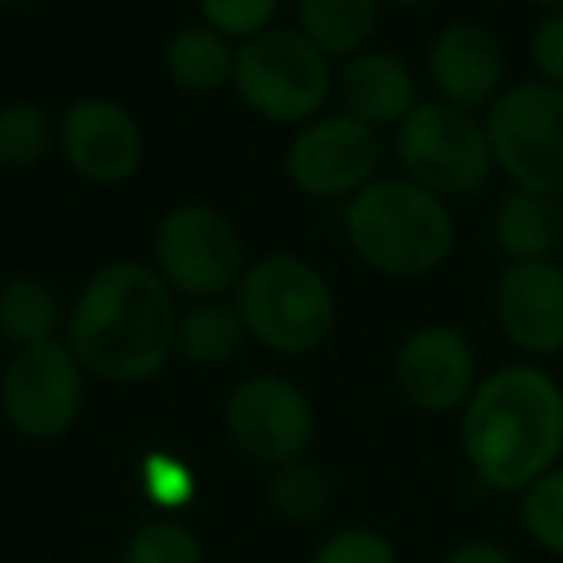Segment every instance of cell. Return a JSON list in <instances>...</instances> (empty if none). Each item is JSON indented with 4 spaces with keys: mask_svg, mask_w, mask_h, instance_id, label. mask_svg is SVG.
<instances>
[{
    "mask_svg": "<svg viewBox=\"0 0 563 563\" xmlns=\"http://www.w3.org/2000/svg\"><path fill=\"white\" fill-rule=\"evenodd\" d=\"M66 344L89 378L112 386L151 383L178 352L174 290L147 263H104L74 298Z\"/></svg>",
    "mask_w": 563,
    "mask_h": 563,
    "instance_id": "6da1fadb",
    "label": "cell"
},
{
    "mask_svg": "<svg viewBox=\"0 0 563 563\" xmlns=\"http://www.w3.org/2000/svg\"><path fill=\"white\" fill-rule=\"evenodd\" d=\"M460 448L486 490L517 498L563 463V383L529 360L483 375L460 409Z\"/></svg>",
    "mask_w": 563,
    "mask_h": 563,
    "instance_id": "7a4b0ae2",
    "label": "cell"
},
{
    "mask_svg": "<svg viewBox=\"0 0 563 563\" xmlns=\"http://www.w3.org/2000/svg\"><path fill=\"white\" fill-rule=\"evenodd\" d=\"M355 258L383 278H429L455 251V217L444 197L409 178H375L344 205Z\"/></svg>",
    "mask_w": 563,
    "mask_h": 563,
    "instance_id": "3957f363",
    "label": "cell"
},
{
    "mask_svg": "<svg viewBox=\"0 0 563 563\" xmlns=\"http://www.w3.org/2000/svg\"><path fill=\"white\" fill-rule=\"evenodd\" d=\"M232 306L255 344L274 355H309L336 332V294L313 263L298 255H263L235 282Z\"/></svg>",
    "mask_w": 563,
    "mask_h": 563,
    "instance_id": "277c9868",
    "label": "cell"
},
{
    "mask_svg": "<svg viewBox=\"0 0 563 563\" xmlns=\"http://www.w3.org/2000/svg\"><path fill=\"white\" fill-rule=\"evenodd\" d=\"M232 89L255 117L301 128L336 97V66L298 27H266L235 47Z\"/></svg>",
    "mask_w": 563,
    "mask_h": 563,
    "instance_id": "5b68a950",
    "label": "cell"
},
{
    "mask_svg": "<svg viewBox=\"0 0 563 563\" xmlns=\"http://www.w3.org/2000/svg\"><path fill=\"white\" fill-rule=\"evenodd\" d=\"M394 151H398L401 178L417 181L444 201L478 194L494 174L483 117L437 97L421 101L394 128Z\"/></svg>",
    "mask_w": 563,
    "mask_h": 563,
    "instance_id": "8992f818",
    "label": "cell"
},
{
    "mask_svg": "<svg viewBox=\"0 0 563 563\" xmlns=\"http://www.w3.org/2000/svg\"><path fill=\"white\" fill-rule=\"evenodd\" d=\"M494 170L509 189L563 197V89L548 81H514L483 117Z\"/></svg>",
    "mask_w": 563,
    "mask_h": 563,
    "instance_id": "52a82bcc",
    "label": "cell"
},
{
    "mask_svg": "<svg viewBox=\"0 0 563 563\" xmlns=\"http://www.w3.org/2000/svg\"><path fill=\"white\" fill-rule=\"evenodd\" d=\"M151 251H155V271L163 274L174 298L189 301L224 298L247 271L235 224L201 201H181L166 209L155 224Z\"/></svg>",
    "mask_w": 563,
    "mask_h": 563,
    "instance_id": "ba28073f",
    "label": "cell"
},
{
    "mask_svg": "<svg viewBox=\"0 0 563 563\" xmlns=\"http://www.w3.org/2000/svg\"><path fill=\"white\" fill-rule=\"evenodd\" d=\"M86 401V367L66 340L16 347L0 375V413L24 440H58L74 429Z\"/></svg>",
    "mask_w": 563,
    "mask_h": 563,
    "instance_id": "9c48e42d",
    "label": "cell"
},
{
    "mask_svg": "<svg viewBox=\"0 0 563 563\" xmlns=\"http://www.w3.org/2000/svg\"><path fill=\"white\" fill-rule=\"evenodd\" d=\"M383 166V140L347 112H324L298 128L286 147V178L317 201L355 197Z\"/></svg>",
    "mask_w": 563,
    "mask_h": 563,
    "instance_id": "30bf717a",
    "label": "cell"
},
{
    "mask_svg": "<svg viewBox=\"0 0 563 563\" xmlns=\"http://www.w3.org/2000/svg\"><path fill=\"white\" fill-rule=\"evenodd\" d=\"M224 429L247 460L263 467L301 460L313 444L317 413L309 394L282 375H251L224 401Z\"/></svg>",
    "mask_w": 563,
    "mask_h": 563,
    "instance_id": "8fae6325",
    "label": "cell"
},
{
    "mask_svg": "<svg viewBox=\"0 0 563 563\" xmlns=\"http://www.w3.org/2000/svg\"><path fill=\"white\" fill-rule=\"evenodd\" d=\"M401 398L429 417L460 413L478 386V352L460 324L432 321L413 329L394 355Z\"/></svg>",
    "mask_w": 563,
    "mask_h": 563,
    "instance_id": "7c38bea8",
    "label": "cell"
},
{
    "mask_svg": "<svg viewBox=\"0 0 563 563\" xmlns=\"http://www.w3.org/2000/svg\"><path fill=\"white\" fill-rule=\"evenodd\" d=\"M58 151L89 186H124L140 174L147 140L132 112L109 97H81L58 120Z\"/></svg>",
    "mask_w": 563,
    "mask_h": 563,
    "instance_id": "4fadbf2b",
    "label": "cell"
},
{
    "mask_svg": "<svg viewBox=\"0 0 563 563\" xmlns=\"http://www.w3.org/2000/svg\"><path fill=\"white\" fill-rule=\"evenodd\" d=\"M494 321L529 363L563 355V266L555 258L506 263L494 282Z\"/></svg>",
    "mask_w": 563,
    "mask_h": 563,
    "instance_id": "5bb4252c",
    "label": "cell"
},
{
    "mask_svg": "<svg viewBox=\"0 0 563 563\" xmlns=\"http://www.w3.org/2000/svg\"><path fill=\"white\" fill-rule=\"evenodd\" d=\"M429 81L437 89V101L455 104L467 112H486L506 89V47L486 24L455 20L440 27L429 43Z\"/></svg>",
    "mask_w": 563,
    "mask_h": 563,
    "instance_id": "9a60e30c",
    "label": "cell"
},
{
    "mask_svg": "<svg viewBox=\"0 0 563 563\" xmlns=\"http://www.w3.org/2000/svg\"><path fill=\"white\" fill-rule=\"evenodd\" d=\"M336 97H340V112L363 120L375 132L378 128H398L421 104L417 78L406 58L371 47L340 63Z\"/></svg>",
    "mask_w": 563,
    "mask_h": 563,
    "instance_id": "2e32d148",
    "label": "cell"
},
{
    "mask_svg": "<svg viewBox=\"0 0 563 563\" xmlns=\"http://www.w3.org/2000/svg\"><path fill=\"white\" fill-rule=\"evenodd\" d=\"M490 243L506 263H540L563 247V197L509 189L490 212Z\"/></svg>",
    "mask_w": 563,
    "mask_h": 563,
    "instance_id": "e0dca14e",
    "label": "cell"
},
{
    "mask_svg": "<svg viewBox=\"0 0 563 563\" xmlns=\"http://www.w3.org/2000/svg\"><path fill=\"white\" fill-rule=\"evenodd\" d=\"M163 70L174 89L189 97H209L232 86L235 74V47L209 24H186L166 40Z\"/></svg>",
    "mask_w": 563,
    "mask_h": 563,
    "instance_id": "ac0fdd59",
    "label": "cell"
},
{
    "mask_svg": "<svg viewBox=\"0 0 563 563\" xmlns=\"http://www.w3.org/2000/svg\"><path fill=\"white\" fill-rule=\"evenodd\" d=\"M378 4L383 0H298L294 12H298V32L332 63L336 58L344 63L367 51L378 24Z\"/></svg>",
    "mask_w": 563,
    "mask_h": 563,
    "instance_id": "d6986e66",
    "label": "cell"
},
{
    "mask_svg": "<svg viewBox=\"0 0 563 563\" xmlns=\"http://www.w3.org/2000/svg\"><path fill=\"white\" fill-rule=\"evenodd\" d=\"M247 329L232 301H194L186 313H178V352L197 367H224L240 355Z\"/></svg>",
    "mask_w": 563,
    "mask_h": 563,
    "instance_id": "ffe728a7",
    "label": "cell"
},
{
    "mask_svg": "<svg viewBox=\"0 0 563 563\" xmlns=\"http://www.w3.org/2000/svg\"><path fill=\"white\" fill-rule=\"evenodd\" d=\"M63 306L55 290L35 274H16L0 286V336L16 347L58 340Z\"/></svg>",
    "mask_w": 563,
    "mask_h": 563,
    "instance_id": "44dd1931",
    "label": "cell"
},
{
    "mask_svg": "<svg viewBox=\"0 0 563 563\" xmlns=\"http://www.w3.org/2000/svg\"><path fill=\"white\" fill-rule=\"evenodd\" d=\"M271 506L294 525H317L332 506V483L317 463L290 460L271 475Z\"/></svg>",
    "mask_w": 563,
    "mask_h": 563,
    "instance_id": "7402d4cb",
    "label": "cell"
},
{
    "mask_svg": "<svg viewBox=\"0 0 563 563\" xmlns=\"http://www.w3.org/2000/svg\"><path fill=\"white\" fill-rule=\"evenodd\" d=\"M58 128L47 109L32 101H12L0 109V166L24 170L51 155Z\"/></svg>",
    "mask_w": 563,
    "mask_h": 563,
    "instance_id": "603a6c76",
    "label": "cell"
},
{
    "mask_svg": "<svg viewBox=\"0 0 563 563\" xmlns=\"http://www.w3.org/2000/svg\"><path fill=\"white\" fill-rule=\"evenodd\" d=\"M517 521L540 552L563 560V463L517 494Z\"/></svg>",
    "mask_w": 563,
    "mask_h": 563,
    "instance_id": "cb8c5ba5",
    "label": "cell"
},
{
    "mask_svg": "<svg viewBox=\"0 0 563 563\" xmlns=\"http://www.w3.org/2000/svg\"><path fill=\"white\" fill-rule=\"evenodd\" d=\"M117 563H205V544L186 521L155 517L124 540Z\"/></svg>",
    "mask_w": 563,
    "mask_h": 563,
    "instance_id": "d4e9b609",
    "label": "cell"
},
{
    "mask_svg": "<svg viewBox=\"0 0 563 563\" xmlns=\"http://www.w3.org/2000/svg\"><path fill=\"white\" fill-rule=\"evenodd\" d=\"M278 4L282 0H197V12H201V24H209L224 40L247 43L274 27Z\"/></svg>",
    "mask_w": 563,
    "mask_h": 563,
    "instance_id": "484cf974",
    "label": "cell"
},
{
    "mask_svg": "<svg viewBox=\"0 0 563 563\" xmlns=\"http://www.w3.org/2000/svg\"><path fill=\"white\" fill-rule=\"evenodd\" d=\"M309 563H401V560H398V548L390 544V537H383L378 529H367V525H352V529H340L329 540H321V548H317Z\"/></svg>",
    "mask_w": 563,
    "mask_h": 563,
    "instance_id": "4316f807",
    "label": "cell"
},
{
    "mask_svg": "<svg viewBox=\"0 0 563 563\" xmlns=\"http://www.w3.org/2000/svg\"><path fill=\"white\" fill-rule=\"evenodd\" d=\"M143 490L155 506L163 509H178L194 498V471L181 460L166 452H155L143 460Z\"/></svg>",
    "mask_w": 563,
    "mask_h": 563,
    "instance_id": "83f0119b",
    "label": "cell"
},
{
    "mask_svg": "<svg viewBox=\"0 0 563 563\" xmlns=\"http://www.w3.org/2000/svg\"><path fill=\"white\" fill-rule=\"evenodd\" d=\"M529 63L537 81L563 89V9L544 12L529 35Z\"/></svg>",
    "mask_w": 563,
    "mask_h": 563,
    "instance_id": "f1b7e54d",
    "label": "cell"
},
{
    "mask_svg": "<svg viewBox=\"0 0 563 563\" xmlns=\"http://www.w3.org/2000/svg\"><path fill=\"white\" fill-rule=\"evenodd\" d=\"M440 563H517V555L498 540H463Z\"/></svg>",
    "mask_w": 563,
    "mask_h": 563,
    "instance_id": "f546056e",
    "label": "cell"
},
{
    "mask_svg": "<svg viewBox=\"0 0 563 563\" xmlns=\"http://www.w3.org/2000/svg\"><path fill=\"white\" fill-rule=\"evenodd\" d=\"M394 9H429V4H440V0H386Z\"/></svg>",
    "mask_w": 563,
    "mask_h": 563,
    "instance_id": "4dcf8cb0",
    "label": "cell"
},
{
    "mask_svg": "<svg viewBox=\"0 0 563 563\" xmlns=\"http://www.w3.org/2000/svg\"><path fill=\"white\" fill-rule=\"evenodd\" d=\"M529 4H537L540 12H555V9H563V0H529Z\"/></svg>",
    "mask_w": 563,
    "mask_h": 563,
    "instance_id": "1f68e13d",
    "label": "cell"
},
{
    "mask_svg": "<svg viewBox=\"0 0 563 563\" xmlns=\"http://www.w3.org/2000/svg\"><path fill=\"white\" fill-rule=\"evenodd\" d=\"M20 4H35V0H0V9H20Z\"/></svg>",
    "mask_w": 563,
    "mask_h": 563,
    "instance_id": "d6a6232c",
    "label": "cell"
}]
</instances>
